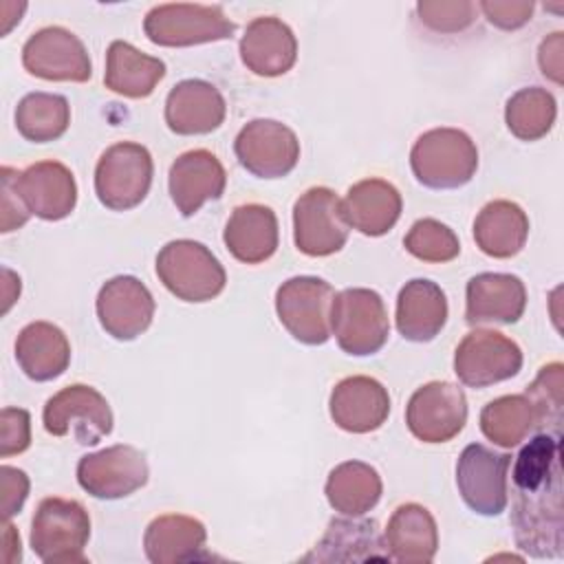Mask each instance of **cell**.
I'll return each instance as SVG.
<instances>
[{"instance_id": "cell-5", "label": "cell", "mask_w": 564, "mask_h": 564, "mask_svg": "<svg viewBox=\"0 0 564 564\" xmlns=\"http://www.w3.org/2000/svg\"><path fill=\"white\" fill-rule=\"evenodd\" d=\"M330 335L339 348L352 357L379 352L390 335L388 311L381 295L372 289H344L330 304Z\"/></svg>"}, {"instance_id": "cell-20", "label": "cell", "mask_w": 564, "mask_h": 564, "mask_svg": "<svg viewBox=\"0 0 564 564\" xmlns=\"http://www.w3.org/2000/svg\"><path fill=\"white\" fill-rule=\"evenodd\" d=\"M527 308V286L511 273H478L465 289V322L516 324Z\"/></svg>"}, {"instance_id": "cell-35", "label": "cell", "mask_w": 564, "mask_h": 564, "mask_svg": "<svg viewBox=\"0 0 564 564\" xmlns=\"http://www.w3.org/2000/svg\"><path fill=\"white\" fill-rule=\"evenodd\" d=\"M535 427V412L524 394L498 397L480 410L482 434L505 449L518 447Z\"/></svg>"}, {"instance_id": "cell-38", "label": "cell", "mask_w": 564, "mask_h": 564, "mask_svg": "<svg viewBox=\"0 0 564 564\" xmlns=\"http://www.w3.org/2000/svg\"><path fill=\"white\" fill-rule=\"evenodd\" d=\"M403 247L410 256L423 262H449L460 253V242L454 229L436 218L416 220L405 234Z\"/></svg>"}, {"instance_id": "cell-29", "label": "cell", "mask_w": 564, "mask_h": 564, "mask_svg": "<svg viewBox=\"0 0 564 564\" xmlns=\"http://www.w3.org/2000/svg\"><path fill=\"white\" fill-rule=\"evenodd\" d=\"M207 529L183 513L156 516L143 533V551L152 564H181L205 557Z\"/></svg>"}, {"instance_id": "cell-4", "label": "cell", "mask_w": 564, "mask_h": 564, "mask_svg": "<svg viewBox=\"0 0 564 564\" xmlns=\"http://www.w3.org/2000/svg\"><path fill=\"white\" fill-rule=\"evenodd\" d=\"M90 516L70 498H44L31 520V549L46 564L86 562Z\"/></svg>"}, {"instance_id": "cell-42", "label": "cell", "mask_w": 564, "mask_h": 564, "mask_svg": "<svg viewBox=\"0 0 564 564\" xmlns=\"http://www.w3.org/2000/svg\"><path fill=\"white\" fill-rule=\"evenodd\" d=\"M478 7L494 26L505 31L524 26L535 9V4L527 0H485Z\"/></svg>"}, {"instance_id": "cell-25", "label": "cell", "mask_w": 564, "mask_h": 564, "mask_svg": "<svg viewBox=\"0 0 564 564\" xmlns=\"http://www.w3.org/2000/svg\"><path fill=\"white\" fill-rule=\"evenodd\" d=\"M447 297L443 289L427 280L414 278L405 282L397 297V330L414 344L432 341L447 322Z\"/></svg>"}, {"instance_id": "cell-26", "label": "cell", "mask_w": 564, "mask_h": 564, "mask_svg": "<svg viewBox=\"0 0 564 564\" xmlns=\"http://www.w3.org/2000/svg\"><path fill=\"white\" fill-rule=\"evenodd\" d=\"M401 209L403 200L399 189L383 178H364L355 183L341 200L348 227L370 238L388 234L397 225Z\"/></svg>"}, {"instance_id": "cell-8", "label": "cell", "mask_w": 564, "mask_h": 564, "mask_svg": "<svg viewBox=\"0 0 564 564\" xmlns=\"http://www.w3.org/2000/svg\"><path fill=\"white\" fill-rule=\"evenodd\" d=\"M333 286L315 275H295L275 291V313L293 339L322 346L330 337Z\"/></svg>"}, {"instance_id": "cell-18", "label": "cell", "mask_w": 564, "mask_h": 564, "mask_svg": "<svg viewBox=\"0 0 564 564\" xmlns=\"http://www.w3.org/2000/svg\"><path fill=\"white\" fill-rule=\"evenodd\" d=\"M227 187V172L209 150H187L174 159L167 174L170 198L181 216H194L205 203L218 200Z\"/></svg>"}, {"instance_id": "cell-33", "label": "cell", "mask_w": 564, "mask_h": 564, "mask_svg": "<svg viewBox=\"0 0 564 564\" xmlns=\"http://www.w3.org/2000/svg\"><path fill=\"white\" fill-rule=\"evenodd\" d=\"M383 485L379 471L364 460H344L326 478V500L341 516H364L377 507Z\"/></svg>"}, {"instance_id": "cell-36", "label": "cell", "mask_w": 564, "mask_h": 564, "mask_svg": "<svg viewBox=\"0 0 564 564\" xmlns=\"http://www.w3.org/2000/svg\"><path fill=\"white\" fill-rule=\"evenodd\" d=\"M557 117L555 97L540 86L520 88L507 99L505 121L513 137L520 141H538L546 137Z\"/></svg>"}, {"instance_id": "cell-16", "label": "cell", "mask_w": 564, "mask_h": 564, "mask_svg": "<svg viewBox=\"0 0 564 564\" xmlns=\"http://www.w3.org/2000/svg\"><path fill=\"white\" fill-rule=\"evenodd\" d=\"M26 73L48 82H88L93 64L84 42L64 26H44L22 46Z\"/></svg>"}, {"instance_id": "cell-15", "label": "cell", "mask_w": 564, "mask_h": 564, "mask_svg": "<svg viewBox=\"0 0 564 564\" xmlns=\"http://www.w3.org/2000/svg\"><path fill=\"white\" fill-rule=\"evenodd\" d=\"M465 423V392L449 381L423 383L405 405V425L423 443H447L460 434Z\"/></svg>"}, {"instance_id": "cell-3", "label": "cell", "mask_w": 564, "mask_h": 564, "mask_svg": "<svg viewBox=\"0 0 564 564\" xmlns=\"http://www.w3.org/2000/svg\"><path fill=\"white\" fill-rule=\"evenodd\" d=\"M154 267L163 286L183 302H209L227 284L220 260L203 242L189 238L161 247Z\"/></svg>"}, {"instance_id": "cell-17", "label": "cell", "mask_w": 564, "mask_h": 564, "mask_svg": "<svg viewBox=\"0 0 564 564\" xmlns=\"http://www.w3.org/2000/svg\"><path fill=\"white\" fill-rule=\"evenodd\" d=\"M97 317L101 328L119 339L132 341L145 333L154 317V297L134 275H115L97 293Z\"/></svg>"}, {"instance_id": "cell-7", "label": "cell", "mask_w": 564, "mask_h": 564, "mask_svg": "<svg viewBox=\"0 0 564 564\" xmlns=\"http://www.w3.org/2000/svg\"><path fill=\"white\" fill-rule=\"evenodd\" d=\"M154 174L152 154L134 141H119L104 150L95 167V194L112 212H126L143 203Z\"/></svg>"}, {"instance_id": "cell-1", "label": "cell", "mask_w": 564, "mask_h": 564, "mask_svg": "<svg viewBox=\"0 0 564 564\" xmlns=\"http://www.w3.org/2000/svg\"><path fill=\"white\" fill-rule=\"evenodd\" d=\"M511 527L518 549L553 560L564 549L562 436L540 432L516 456Z\"/></svg>"}, {"instance_id": "cell-37", "label": "cell", "mask_w": 564, "mask_h": 564, "mask_svg": "<svg viewBox=\"0 0 564 564\" xmlns=\"http://www.w3.org/2000/svg\"><path fill=\"white\" fill-rule=\"evenodd\" d=\"M524 397L529 399L535 412V425L542 432L562 436V414H564V366L551 361L540 368L533 383L527 388Z\"/></svg>"}, {"instance_id": "cell-9", "label": "cell", "mask_w": 564, "mask_h": 564, "mask_svg": "<svg viewBox=\"0 0 564 564\" xmlns=\"http://www.w3.org/2000/svg\"><path fill=\"white\" fill-rule=\"evenodd\" d=\"M42 423L51 436H73L79 445H97L112 432V410L99 390L73 383L44 403Z\"/></svg>"}, {"instance_id": "cell-21", "label": "cell", "mask_w": 564, "mask_h": 564, "mask_svg": "<svg viewBox=\"0 0 564 564\" xmlns=\"http://www.w3.org/2000/svg\"><path fill=\"white\" fill-rule=\"evenodd\" d=\"M227 104L220 90L205 79L178 82L165 99V123L174 134H209L220 128Z\"/></svg>"}, {"instance_id": "cell-32", "label": "cell", "mask_w": 564, "mask_h": 564, "mask_svg": "<svg viewBox=\"0 0 564 564\" xmlns=\"http://www.w3.org/2000/svg\"><path fill=\"white\" fill-rule=\"evenodd\" d=\"M529 238V216L513 200L487 203L474 220V240L485 256L513 258Z\"/></svg>"}, {"instance_id": "cell-44", "label": "cell", "mask_w": 564, "mask_h": 564, "mask_svg": "<svg viewBox=\"0 0 564 564\" xmlns=\"http://www.w3.org/2000/svg\"><path fill=\"white\" fill-rule=\"evenodd\" d=\"M538 64L544 77L555 84H562V68H564V35L560 31L551 33L542 40L538 48Z\"/></svg>"}, {"instance_id": "cell-2", "label": "cell", "mask_w": 564, "mask_h": 564, "mask_svg": "<svg viewBox=\"0 0 564 564\" xmlns=\"http://www.w3.org/2000/svg\"><path fill=\"white\" fill-rule=\"evenodd\" d=\"M410 167L416 181L430 189H456L474 178L478 148L458 128H432L414 141Z\"/></svg>"}, {"instance_id": "cell-6", "label": "cell", "mask_w": 564, "mask_h": 564, "mask_svg": "<svg viewBox=\"0 0 564 564\" xmlns=\"http://www.w3.org/2000/svg\"><path fill=\"white\" fill-rule=\"evenodd\" d=\"M234 31L236 22L218 4L165 2L152 7L143 20L145 37L152 44L170 48L229 40Z\"/></svg>"}, {"instance_id": "cell-10", "label": "cell", "mask_w": 564, "mask_h": 564, "mask_svg": "<svg viewBox=\"0 0 564 564\" xmlns=\"http://www.w3.org/2000/svg\"><path fill=\"white\" fill-rule=\"evenodd\" d=\"M293 240L311 258L337 253L348 240L341 198L324 185L308 187L293 205Z\"/></svg>"}, {"instance_id": "cell-34", "label": "cell", "mask_w": 564, "mask_h": 564, "mask_svg": "<svg viewBox=\"0 0 564 564\" xmlns=\"http://www.w3.org/2000/svg\"><path fill=\"white\" fill-rule=\"evenodd\" d=\"M15 128L33 143L59 139L70 123V106L66 97L55 93H29L15 106Z\"/></svg>"}, {"instance_id": "cell-31", "label": "cell", "mask_w": 564, "mask_h": 564, "mask_svg": "<svg viewBox=\"0 0 564 564\" xmlns=\"http://www.w3.org/2000/svg\"><path fill=\"white\" fill-rule=\"evenodd\" d=\"M165 77V62L152 57L130 42L115 40L106 51V73L104 84L108 90L130 97L143 99L154 93L156 84Z\"/></svg>"}, {"instance_id": "cell-45", "label": "cell", "mask_w": 564, "mask_h": 564, "mask_svg": "<svg viewBox=\"0 0 564 564\" xmlns=\"http://www.w3.org/2000/svg\"><path fill=\"white\" fill-rule=\"evenodd\" d=\"M4 549H2V557L7 564L20 562L22 557V549H20V535L15 533L13 524H9V520H4V535H2Z\"/></svg>"}, {"instance_id": "cell-39", "label": "cell", "mask_w": 564, "mask_h": 564, "mask_svg": "<svg viewBox=\"0 0 564 564\" xmlns=\"http://www.w3.org/2000/svg\"><path fill=\"white\" fill-rule=\"evenodd\" d=\"M474 2H445V0H434V2H419L416 13L419 20L436 31V33H456L467 29L474 22Z\"/></svg>"}, {"instance_id": "cell-43", "label": "cell", "mask_w": 564, "mask_h": 564, "mask_svg": "<svg viewBox=\"0 0 564 564\" xmlns=\"http://www.w3.org/2000/svg\"><path fill=\"white\" fill-rule=\"evenodd\" d=\"M29 496V476L11 465H2V516L11 520L20 513L24 500Z\"/></svg>"}, {"instance_id": "cell-40", "label": "cell", "mask_w": 564, "mask_h": 564, "mask_svg": "<svg viewBox=\"0 0 564 564\" xmlns=\"http://www.w3.org/2000/svg\"><path fill=\"white\" fill-rule=\"evenodd\" d=\"M18 170L4 165L0 170V231L2 234H9V231H15L20 229L31 212L26 209L20 192H18Z\"/></svg>"}, {"instance_id": "cell-23", "label": "cell", "mask_w": 564, "mask_h": 564, "mask_svg": "<svg viewBox=\"0 0 564 564\" xmlns=\"http://www.w3.org/2000/svg\"><path fill=\"white\" fill-rule=\"evenodd\" d=\"M240 59L260 77L289 73L297 59V40L293 29L275 15H260L251 20L240 37Z\"/></svg>"}, {"instance_id": "cell-27", "label": "cell", "mask_w": 564, "mask_h": 564, "mask_svg": "<svg viewBox=\"0 0 564 564\" xmlns=\"http://www.w3.org/2000/svg\"><path fill=\"white\" fill-rule=\"evenodd\" d=\"M223 240L236 260L245 264H260L278 249V216L271 207L260 203L238 205L225 225Z\"/></svg>"}, {"instance_id": "cell-41", "label": "cell", "mask_w": 564, "mask_h": 564, "mask_svg": "<svg viewBox=\"0 0 564 564\" xmlns=\"http://www.w3.org/2000/svg\"><path fill=\"white\" fill-rule=\"evenodd\" d=\"M0 456L22 454L31 445V416L22 408H4L0 414Z\"/></svg>"}, {"instance_id": "cell-28", "label": "cell", "mask_w": 564, "mask_h": 564, "mask_svg": "<svg viewBox=\"0 0 564 564\" xmlns=\"http://www.w3.org/2000/svg\"><path fill=\"white\" fill-rule=\"evenodd\" d=\"M386 549L390 560L401 564H427L438 549L436 520L419 502L399 505L386 527Z\"/></svg>"}, {"instance_id": "cell-19", "label": "cell", "mask_w": 564, "mask_h": 564, "mask_svg": "<svg viewBox=\"0 0 564 564\" xmlns=\"http://www.w3.org/2000/svg\"><path fill=\"white\" fill-rule=\"evenodd\" d=\"M330 419L350 434H368L379 430L390 414V394L386 386L366 375L341 379L328 399Z\"/></svg>"}, {"instance_id": "cell-24", "label": "cell", "mask_w": 564, "mask_h": 564, "mask_svg": "<svg viewBox=\"0 0 564 564\" xmlns=\"http://www.w3.org/2000/svg\"><path fill=\"white\" fill-rule=\"evenodd\" d=\"M304 562H388L390 553L379 533L377 520H357V516L333 518L315 549Z\"/></svg>"}, {"instance_id": "cell-13", "label": "cell", "mask_w": 564, "mask_h": 564, "mask_svg": "<svg viewBox=\"0 0 564 564\" xmlns=\"http://www.w3.org/2000/svg\"><path fill=\"white\" fill-rule=\"evenodd\" d=\"M234 152L249 174L258 178H282L300 161V141L282 121L251 119L236 134Z\"/></svg>"}, {"instance_id": "cell-14", "label": "cell", "mask_w": 564, "mask_h": 564, "mask_svg": "<svg viewBox=\"0 0 564 564\" xmlns=\"http://www.w3.org/2000/svg\"><path fill=\"white\" fill-rule=\"evenodd\" d=\"M145 454L132 445H110L86 454L77 463L79 487L99 500H119L148 482Z\"/></svg>"}, {"instance_id": "cell-30", "label": "cell", "mask_w": 564, "mask_h": 564, "mask_svg": "<svg viewBox=\"0 0 564 564\" xmlns=\"http://www.w3.org/2000/svg\"><path fill=\"white\" fill-rule=\"evenodd\" d=\"M15 361L31 381H53L70 364V344L51 322H31L15 337Z\"/></svg>"}, {"instance_id": "cell-12", "label": "cell", "mask_w": 564, "mask_h": 564, "mask_svg": "<svg viewBox=\"0 0 564 564\" xmlns=\"http://www.w3.org/2000/svg\"><path fill=\"white\" fill-rule=\"evenodd\" d=\"M522 368L520 346L498 333L476 328L467 333L454 352V372L469 388H487L516 377Z\"/></svg>"}, {"instance_id": "cell-11", "label": "cell", "mask_w": 564, "mask_h": 564, "mask_svg": "<svg viewBox=\"0 0 564 564\" xmlns=\"http://www.w3.org/2000/svg\"><path fill=\"white\" fill-rule=\"evenodd\" d=\"M509 454H498L482 443L467 445L456 460V487L463 502L478 516H500L509 502Z\"/></svg>"}, {"instance_id": "cell-22", "label": "cell", "mask_w": 564, "mask_h": 564, "mask_svg": "<svg viewBox=\"0 0 564 564\" xmlns=\"http://www.w3.org/2000/svg\"><path fill=\"white\" fill-rule=\"evenodd\" d=\"M15 183L26 209L42 220H62L77 205L75 176L59 161H37L18 172Z\"/></svg>"}]
</instances>
